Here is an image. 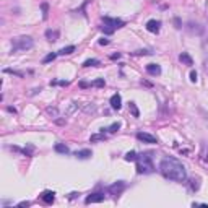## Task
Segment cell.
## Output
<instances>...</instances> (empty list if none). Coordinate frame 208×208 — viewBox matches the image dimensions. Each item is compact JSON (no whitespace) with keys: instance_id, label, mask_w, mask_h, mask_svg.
Segmentation results:
<instances>
[{"instance_id":"obj_26","label":"cell","mask_w":208,"mask_h":208,"mask_svg":"<svg viewBox=\"0 0 208 208\" xmlns=\"http://www.w3.org/2000/svg\"><path fill=\"white\" fill-rule=\"evenodd\" d=\"M119 129H120V124H119V122H115V124H112V125L109 127V129H106V130H109L111 134H114V132H117Z\"/></svg>"},{"instance_id":"obj_29","label":"cell","mask_w":208,"mask_h":208,"mask_svg":"<svg viewBox=\"0 0 208 208\" xmlns=\"http://www.w3.org/2000/svg\"><path fill=\"white\" fill-rule=\"evenodd\" d=\"M83 109H85L86 112H94L96 111V106H85Z\"/></svg>"},{"instance_id":"obj_22","label":"cell","mask_w":208,"mask_h":208,"mask_svg":"<svg viewBox=\"0 0 208 208\" xmlns=\"http://www.w3.org/2000/svg\"><path fill=\"white\" fill-rule=\"evenodd\" d=\"M137 158H138V154L135 151H129L125 154V161H137Z\"/></svg>"},{"instance_id":"obj_12","label":"cell","mask_w":208,"mask_h":208,"mask_svg":"<svg viewBox=\"0 0 208 208\" xmlns=\"http://www.w3.org/2000/svg\"><path fill=\"white\" fill-rule=\"evenodd\" d=\"M111 106H112V109H120L122 107V98H120V94H112V98H111Z\"/></svg>"},{"instance_id":"obj_10","label":"cell","mask_w":208,"mask_h":208,"mask_svg":"<svg viewBox=\"0 0 208 208\" xmlns=\"http://www.w3.org/2000/svg\"><path fill=\"white\" fill-rule=\"evenodd\" d=\"M159 28H161V21H158V20H150L146 23V30L150 33H158Z\"/></svg>"},{"instance_id":"obj_27","label":"cell","mask_w":208,"mask_h":208,"mask_svg":"<svg viewBox=\"0 0 208 208\" xmlns=\"http://www.w3.org/2000/svg\"><path fill=\"white\" fill-rule=\"evenodd\" d=\"M47 112H49L50 115H54V117H57V114H59L57 107H47Z\"/></svg>"},{"instance_id":"obj_5","label":"cell","mask_w":208,"mask_h":208,"mask_svg":"<svg viewBox=\"0 0 208 208\" xmlns=\"http://www.w3.org/2000/svg\"><path fill=\"white\" fill-rule=\"evenodd\" d=\"M124 189H125V182L124 181H117L115 184H112V186L107 189V192L111 195H114V197H117V195H120L124 192Z\"/></svg>"},{"instance_id":"obj_28","label":"cell","mask_w":208,"mask_h":208,"mask_svg":"<svg viewBox=\"0 0 208 208\" xmlns=\"http://www.w3.org/2000/svg\"><path fill=\"white\" fill-rule=\"evenodd\" d=\"M7 73H13V75H18V77H23V73L21 72H16V70H11V68H7V70H5Z\"/></svg>"},{"instance_id":"obj_4","label":"cell","mask_w":208,"mask_h":208,"mask_svg":"<svg viewBox=\"0 0 208 208\" xmlns=\"http://www.w3.org/2000/svg\"><path fill=\"white\" fill-rule=\"evenodd\" d=\"M104 26L101 28V30L106 33V34H112L114 30H117V28H122L125 23L122 20H119V18H109V16H104Z\"/></svg>"},{"instance_id":"obj_2","label":"cell","mask_w":208,"mask_h":208,"mask_svg":"<svg viewBox=\"0 0 208 208\" xmlns=\"http://www.w3.org/2000/svg\"><path fill=\"white\" fill-rule=\"evenodd\" d=\"M34 41L31 36H18L11 41V52H23L33 49Z\"/></svg>"},{"instance_id":"obj_17","label":"cell","mask_w":208,"mask_h":208,"mask_svg":"<svg viewBox=\"0 0 208 208\" xmlns=\"http://www.w3.org/2000/svg\"><path fill=\"white\" fill-rule=\"evenodd\" d=\"M106 138H107V137L104 135V132H102V134H94V135H91L90 142H91V143H94V142H104Z\"/></svg>"},{"instance_id":"obj_30","label":"cell","mask_w":208,"mask_h":208,"mask_svg":"<svg viewBox=\"0 0 208 208\" xmlns=\"http://www.w3.org/2000/svg\"><path fill=\"white\" fill-rule=\"evenodd\" d=\"M190 80H192V82H194V83H195V82H197V72H194V70H192V72H190Z\"/></svg>"},{"instance_id":"obj_1","label":"cell","mask_w":208,"mask_h":208,"mask_svg":"<svg viewBox=\"0 0 208 208\" xmlns=\"http://www.w3.org/2000/svg\"><path fill=\"white\" fill-rule=\"evenodd\" d=\"M159 172L161 176L169 179V181H176V182H186L187 181V171L184 164L176 158L166 156L163 161L159 163Z\"/></svg>"},{"instance_id":"obj_11","label":"cell","mask_w":208,"mask_h":208,"mask_svg":"<svg viewBox=\"0 0 208 208\" xmlns=\"http://www.w3.org/2000/svg\"><path fill=\"white\" fill-rule=\"evenodd\" d=\"M146 72L150 75H153V77H158V75H161V67L158 65V63H148V65H146Z\"/></svg>"},{"instance_id":"obj_31","label":"cell","mask_w":208,"mask_h":208,"mask_svg":"<svg viewBox=\"0 0 208 208\" xmlns=\"http://www.w3.org/2000/svg\"><path fill=\"white\" fill-rule=\"evenodd\" d=\"M174 25H176L177 30H181V28H182V23H181V20H179V18H174Z\"/></svg>"},{"instance_id":"obj_35","label":"cell","mask_w":208,"mask_h":208,"mask_svg":"<svg viewBox=\"0 0 208 208\" xmlns=\"http://www.w3.org/2000/svg\"><path fill=\"white\" fill-rule=\"evenodd\" d=\"M31 203H30V202H21V203H20V206H30Z\"/></svg>"},{"instance_id":"obj_20","label":"cell","mask_w":208,"mask_h":208,"mask_svg":"<svg viewBox=\"0 0 208 208\" xmlns=\"http://www.w3.org/2000/svg\"><path fill=\"white\" fill-rule=\"evenodd\" d=\"M41 10H42V20H47V16H49V3L42 2L41 3Z\"/></svg>"},{"instance_id":"obj_15","label":"cell","mask_w":208,"mask_h":208,"mask_svg":"<svg viewBox=\"0 0 208 208\" xmlns=\"http://www.w3.org/2000/svg\"><path fill=\"white\" fill-rule=\"evenodd\" d=\"M179 60H181L182 63H186V65H194V60H192V57H190L187 52H182L181 55H179Z\"/></svg>"},{"instance_id":"obj_36","label":"cell","mask_w":208,"mask_h":208,"mask_svg":"<svg viewBox=\"0 0 208 208\" xmlns=\"http://www.w3.org/2000/svg\"><path fill=\"white\" fill-rule=\"evenodd\" d=\"M7 111H8V112H13V114H16V109H15V107H7Z\"/></svg>"},{"instance_id":"obj_32","label":"cell","mask_w":208,"mask_h":208,"mask_svg":"<svg viewBox=\"0 0 208 208\" xmlns=\"http://www.w3.org/2000/svg\"><path fill=\"white\" fill-rule=\"evenodd\" d=\"M135 54L137 55H148V54H151V52H150V50H137Z\"/></svg>"},{"instance_id":"obj_38","label":"cell","mask_w":208,"mask_h":208,"mask_svg":"<svg viewBox=\"0 0 208 208\" xmlns=\"http://www.w3.org/2000/svg\"><path fill=\"white\" fill-rule=\"evenodd\" d=\"M119 57H120V54H112L111 59H119Z\"/></svg>"},{"instance_id":"obj_34","label":"cell","mask_w":208,"mask_h":208,"mask_svg":"<svg viewBox=\"0 0 208 208\" xmlns=\"http://www.w3.org/2000/svg\"><path fill=\"white\" fill-rule=\"evenodd\" d=\"M80 86H82V88H86V86H91V83H86V82H80Z\"/></svg>"},{"instance_id":"obj_6","label":"cell","mask_w":208,"mask_h":208,"mask_svg":"<svg viewBox=\"0 0 208 208\" xmlns=\"http://www.w3.org/2000/svg\"><path fill=\"white\" fill-rule=\"evenodd\" d=\"M137 138H138L140 142H143V143H151V145L158 143V138L153 137L151 134H146V132H138V134H137Z\"/></svg>"},{"instance_id":"obj_13","label":"cell","mask_w":208,"mask_h":208,"mask_svg":"<svg viewBox=\"0 0 208 208\" xmlns=\"http://www.w3.org/2000/svg\"><path fill=\"white\" fill-rule=\"evenodd\" d=\"M46 38H47L50 42H55L57 39H59V31L57 30H47L46 31Z\"/></svg>"},{"instance_id":"obj_16","label":"cell","mask_w":208,"mask_h":208,"mask_svg":"<svg viewBox=\"0 0 208 208\" xmlns=\"http://www.w3.org/2000/svg\"><path fill=\"white\" fill-rule=\"evenodd\" d=\"M75 156H77L78 159H88L91 156V151H90V150H80V151L75 153Z\"/></svg>"},{"instance_id":"obj_37","label":"cell","mask_w":208,"mask_h":208,"mask_svg":"<svg viewBox=\"0 0 208 208\" xmlns=\"http://www.w3.org/2000/svg\"><path fill=\"white\" fill-rule=\"evenodd\" d=\"M57 85H62V86H67L68 82H57Z\"/></svg>"},{"instance_id":"obj_8","label":"cell","mask_w":208,"mask_h":208,"mask_svg":"<svg viewBox=\"0 0 208 208\" xmlns=\"http://www.w3.org/2000/svg\"><path fill=\"white\" fill-rule=\"evenodd\" d=\"M102 200H104V194L94 192V194H91V195H88V197H86L85 203H86V205H90V203H101Z\"/></svg>"},{"instance_id":"obj_33","label":"cell","mask_w":208,"mask_h":208,"mask_svg":"<svg viewBox=\"0 0 208 208\" xmlns=\"http://www.w3.org/2000/svg\"><path fill=\"white\" fill-rule=\"evenodd\" d=\"M99 44H101V46H106V44H109V39H104V38H102V39H99Z\"/></svg>"},{"instance_id":"obj_24","label":"cell","mask_w":208,"mask_h":208,"mask_svg":"<svg viewBox=\"0 0 208 208\" xmlns=\"http://www.w3.org/2000/svg\"><path fill=\"white\" fill-rule=\"evenodd\" d=\"M106 85V82H104V78H98L96 82L91 83V86H96V88H102V86Z\"/></svg>"},{"instance_id":"obj_25","label":"cell","mask_w":208,"mask_h":208,"mask_svg":"<svg viewBox=\"0 0 208 208\" xmlns=\"http://www.w3.org/2000/svg\"><path fill=\"white\" fill-rule=\"evenodd\" d=\"M55 57H57V54H54V52H52V54H49V55H46V57H44V60H42V62H44V63H49V62L54 60Z\"/></svg>"},{"instance_id":"obj_7","label":"cell","mask_w":208,"mask_h":208,"mask_svg":"<svg viewBox=\"0 0 208 208\" xmlns=\"http://www.w3.org/2000/svg\"><path fill=\"white\" fill-rule=\"evenodd\" d=\"M187 31L190 33V34H197V36H200V34H203V31H205V28L203 26H200L198 23H194V21H190V23H187Z\"/></svg>"},{"instance_id":"obj_14","label":"cell","mask_w":208,"mask_h":208,"mask_svg":"<svg viewBox=\"0 0 208 208\" xmlns=\"http://www.w3.org/2000/svg\"><path fill=\"white\" fill-rule=\"evenodd\" d=\"M54 150L57 153H62V154H68V153H70V148H68L67 145H63V143H55Z\"/></svg>"},{"instance_id":"obj_9","label":"cell","mask_w":208,"mask_h":208,"mask_svg":"<svg viewBox=\"0 0 208 208\" xmlns=\"http://www.w3.org/2000/svg\"><path fill=\"white\" fill-rule=\"evenodd\" d=\"M41 200L44 202V203L50 205V203H54V200H55V194L52 192V190H44V192L41 194Z\"/></svg>"},{"instance_id":"obj_21","label":"cell","mask_w":208,"mask_h":208,"mask_svg":"<svg viewBox=\"0 0 208 208\" xmlns=\"http://www.w3.org/2000/svg\"><path fill=\"white\" fill-rule=\"evenodd\" d=\"M96 65H99V60L98 59H88L83 63V67H96Z\"/></svg>"},{"instance_id":"obj_19","label":"cell","mask_w":208,"mask_h":208,"mask_svg":"<svg viewBox=\"0 0 208 208\" xmlns=\"http://www.w3.org/2000/svg\"><path fill=\"white\" fill-rule=\"evenodd\" d=\"M129 109H130V112H132V115L134 117H140V112H138V107H137V104L132 101V102H129Z\"/></svg>"},{"instance_id":"obj_3","label":"cell","mask_w":208,"mask_h":208,"mask_svg":"<svg viewBox=\"0 0 208 208\" xmlns=\"http://www.w3.org/2000/svg\"><path fill=\"white\" fill-rule=\"evenodd\" d=\"M154 166L151 163V156L150 153H145V154H138L137 158V171L138 174H150V172H153Z\"/></svg>"},{"instance_id":"obj_23","label":"cell","mask_w":208,"mask_h":208,"mask_svg":"<svg viewBox=\"0 0 208 208\" xmlns=\"http://www.w3.org/2000/svg\"><path fill=\"white\" fill-rule=\"evenodd\" d=\"M192 184H190V189L192 190H198V187H200V179L197 177V179H192V181H190Z\"/></svg>"},{"instance_id":"obj_18","label":"cell","mask_w":208,"mask_h":208,"mask_svg":"<svg viewBox=\"0 0 208 208\" xmlns=\"http://www.w3.org/2000/svg\"><path fill=\"white\" fill-rule=\"evenodd\" d=\"M73 52H75V46H67V47L59 50V54L60 55H70V54H73Z\"/></svg>"}]
</instances>
